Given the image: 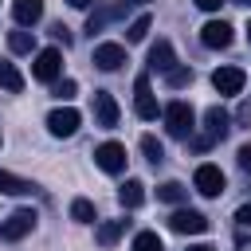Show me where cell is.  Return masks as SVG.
<instances>
[{
    "instance_id": "6da1fadb",
    "label": "cell",
    "mask_w": 251,
    "mask_h": 251,
    "mask_svg": "<svg viewBox=\"0 0 251 251\" xmlns=\"http://www.w3.org/2000/svg\"><path fill=\"white\" fill-rule=\"evenodd\" d=\"M161 114H165V129H169L173 137H180V141H188V137H192V129H196V114H192V106H188V102H180V98H176V102H169Z\"/></svg>"
},
{
    "instance_id": "7a4b0ae2",
    "label": "cell",
    "mask_w": 251,
    "mask_h": 251,
    "mask_svg": "<svg viewBox=\"0 0 251 251\" xmlns=\"http://www.w3.org/2000/svg\"><path fill=\"white\" fill-rule=\"evenodd\" d=\"M31 75L39 78V82H59V75H63V51L59 47H43L39 55H35V67H31Z\"/></svg>"
},
{
    "instance_id": "3957f363",
    "label": "cell",
    "mask_w": 251,
    "mask_h": 251,
    "mask_svg": "<svg viewBox=\"0 0 251 251\" xmlns=\"http://www.w3.org/2000/svg\"><path fill=\"white\" fill-rule=\"evenodd\" d=\"M192 184H196V192L200 196H224V188H227V176H224V169L220 165H200L196 169V176H192Z\"/></svg>"
},
{
    "instance_id": "277c9868",
    "label": "cell",
    "mask_w": 251,
    "mask_h": 251,
    "mask_svg": "<svg viewBox=\"0 0 251 251\" xmlns=\"http://www.w3.org/2000/svg\"><path fill=\"white\" fill-rule=\"evenodd\" d=\"M133 110H137L141 122H153L161 114V106L153 98V86H149V75H137V82H133Z\"/></svg>"
},
{
    "instance_id": "5b68a950",
    "label": "cell",
    "mask_w": 251,
    "mask_h": 251,
    "mask_svg": "<svg viewBox=\"0 0 251 251\" xmlns=\"http://www.w3.org/2000/svg\"><path fill=\"white\" fill-rule=\"evenodd\" d=\"M94 161H98L102 173H114V176H118V173H126V161H129V157H126V145H118V141H102V145L94 149Z\"/></svg>"
},
{
    "instance_id": "8992f818",
    "label": "cell",
    "mask_w": 251,
    "mask_h": 251,
    "mask_svg": "<svg viewBox=\"0 0 251 251\" xmlns=\"http://www.w3.org/2000/svg\"><path fill=\"white\" fill-rule=\"evenodd\" d=\"M78 126H82V114H78L75 106H59V110L47 114V129H51L55 137H71Z\"/></svg>"
},
{
    "instance_id": "52a82bcc",
    "label": "cell",
    "mask_w": 251,
    "mask_h": 251,
    "mask_svg": "<svg viewBox=\"0 0 251 251\" xmlns=\"http://www.w3.org/2000/svg\"><path fill=\"white\" fill-rule=\"evenodd\" d=\"M169 227H173L176 235H200V231H208V220H204L196 208H176V212L169 216Z\"/></svg>"
},
{
    "instance_id": "ba28073f",
    "label": "cell",
    "mask_w": 251,
    "mask_h": 251,
    "mask_svg": "<svg viewBox=\"0 0 251 251\" xmlns=\"http://www.w3.org/2000/svg\"><path fill=\"white\" fill-rule=\"evenodd\" d=\"M231 24L227 20H208L204 27H200V43L204 47H212V51H224V47H231Z\"/></svg>"
},
{
    "instance_id": "9c48e42d",
    "label": "cell",
    "mask_w": 251,
    "mask_h": 251,
    "mask_svg": "<svg viewBox=\"0 0 251 251\" xmlns=\"http://www.w3.org/2000/svg\"><path fill=\"white\" fill-rule=\"evenodd\" d=\"M31 227H35V212H31V208H16V212L0 224V239H24Z\"/></svg>"
},
{
    "instance_id": "30bf717a",
    "label": "cell",
    "mask_w": 251,
    "mask_h": 251,
    "mask_svg": "<svg viewBox=\"0 0 251 251\" xmlns=\"http://www.w3.org/2000/svg\"><path fill=\"white\" fill-rule=\"evenodd\" d=\"M227 133H231V118H227V110L208 106V110H204V137L216 145V141H224Z\"/></svg>"
},
{
    "instance_id": "8fae6325",
    "label": "cell",
    "mask_w": 251,
    "mask_h": 251,
    "mask_svg": "<svg viewBox=\"0 0 251 251\" xmlns=\"http://www.w3.org/2000/svg\"><path fill=\"white\" fill-rule=\"evenodd\" d=\"M94 122L102 129H114L118 126V102L110 90H94Z\"/></svg>"
},
{
    "instance_id": "7c38bea8",
    "label": "cell",
    "mask_w": 251,
    "mask_h": 251,
    "mask_svg": "<svg viewBox=\"0 0 251 251\" xmlns=\"http://www.w3.org/2000/svg\"><path fill=\"white\" fill-rule=\"evenodd\" d=\"M126 4H129V0H122V4H102V8H94V12L86 16V31L94 35V31H102V27L110 24V20H122V16H126Z\"/></svg>"
},
{
    "instance_id": "4fadbf2b",
    "label": "cell",
    "mask_w": 251,
    "mask_h": 251,
    "mask_svg": "<svg viewBox=\"0 0 251 251\" xmlns=\"http://www.w3.org/2000/svg\"><path fill=\"white\" fill-rule=\"evenodd\" d=\"M126 63V47L122 43H98L94 47V67L98 71H118Z\"/></svg>"
},
{
    "instance_id": "5bb4252c",
    "label": "cell",
    "mask_w": 251,
    "mask_h": 251,
    "mask_svg": "<svg viewBox=\"0 0 251 251\" xmlns=\"http://www.w3.org/2000/svg\"><path fill=\"white\" fill-rule=\"evenodd\" d=\"M173 67H176L173 43H169V39H157V43L149 47V71H157V75H169Z\"/></svg>"
},
{
    "instance_id": "9a60e30c",
    "label": "cell",
    "mask_w": 251,
    "mask_h": 251,
    "mask_svg": "<svg viewBox=\"0 0 251 251\" xmlns=\"http://www.w3.org/2000/svg\"><path fill=\"white\" fill-rule=\"evenodd\" d=\"M243 82H247V75H243L239 67H220V71L212 75V86H216L220 94H239Z\"/></svg>"
},
{
    "instance_id": "2e32d148",
    "label": "cell",
    "mask_w": 251,
    "mask_h": 251,
    "mask_svg": "<svg viewBox=\"0 0 251 251\" xmlns=\"http://www.w3.org/2000/svg\"><path fill=\"white\" fill-rule=\"evenodd\" d=\"M12 16L20 27H31L43 20V0H12Z\"/></svg>"
},
{
    "instance_id": "e0dca14e",
    "label": "cell",
    "mask_w": 251,
    "mask_h": 251,
    "mask_svg": "<svg viewBox=\"0 0 251 251\" xmlns=\"http://www.w3.org/2000/svg\"><path fill=\"white\" fill-rule=\"evenodd\" d=\"M126 224H129V220H102V224L94 227V243H98V247H114V243L126 235Z\"/></svg>"
},
{
    "instance_id": "ac0fdd59",
    "label": "cell",
    "mask_w": 251,
    "mask_h": 251,
    "mask_svg": "<svg viewBox=\"0 0 251 251\" xmlns=\"http://www.w3.org/2000/svg\"><path fill=\"white\" fill-rule=\"evenodd\" d=\"M35 188H39L35 180H24V176L0 169V192H4V196H27V192H35Z\"/></svg>"
},
{
    "instance_id": "d6986e66",
    "label": "cell",
    "mask_w": 251,
    "mask_h": 251,
    "mask_svg": "<svg viewBox=\"0 0 251 251\" xmlns=\"http://www.w3.org/2000/svg\"><path fill=\"white\" fill-rule=\"evenodd\" d=\"M118 200H122L126 208H141V204H145V184H141V180H126V184L118 188Z\"/></svg>"
},
{
    "instance_id": "ffe728a7",
    "label": "cell",
    "mask_w": 251,
    "mask_h": 251,
    "mask_svg": "<svg viewBox=\"0 0 251 251\" xmlns=\"http://www.w3.org/2000/svg\"><path fill=\"white\" fill-rule=\"evenodd\" d=\"M0 86H4L8 94H20V90H24V75H20L16 63H8V59H0Z\"/></svg>"
},
{
    "instance_id": "44dd1931",
    "label": "cell",
    "mask_w": 251,
    "mask_h": 251,
    "mask_svg": "<svg viewBox=\"0 0 251 251\" xmlns=\"http://www.w3.org/2000/svg\"><path fill=\"white\" fill-rule=\"evenodd\" d=\"M8 47H12L16 55H31V51H35V31H24V27L12 31V35H8Z\"/></svg>"
},
{
    "instance_id": "7402d4cb",
    "label": "cell",
    "mask_w": 251,
    "mask_h": 251,
    "mask_svg": "<svg viewBox=\"0 0 251 251\" xmlns=\"http://www.w3.org/2000/svg\"><path fill=\"white\" fill-rule=\"evenodd\" d=\"M149 24H153V16H149V12L133 16V24L126 27V43H141V39H145V31H149Z\"/></svg>"
},
{
    "instance_id": "603a6c76",
    "label": "cell",
    "mask_w": 251,
    "mask_h": 251,
    "mask_svg": "<svg viewBox=\"0 0 251 251\" xmlns=\"http://www.w3.org/2000/svg\"><path fill=\"white\" fill-rule=\"evenodd\" d=\"M188 196V188L180 184V180H165L161 188H157V200H165V204H180Z\"/></svg>"
},
{
    "instance_id": "cb8c5ba5",
    "label": "cell",
    "mask_w": 251,
    "mask_h": 251,
    "mask_svg": "<svg viewBox=\"0 0 251 251\" xmlns=\"http://www.w3.org/2000/svg\"><path fill=\"white\" fill-rule=\"evenodd\" d=\"M141 153H145V161H149V165H161V161H165V145H161L153 133H145V137H141Z\"/></svg>"
},
{
    "instance_id": "d4e9b609",
    "label": "cell",
    "mask_w": 251,
    "mask_h": 251,
    "mask_svg": "<svg viewBox=\"0 0 251 251\" xmlns=\"http://www.w3.org/2000/svg\"><path fill=\"white\" fill-rule=\"evenodd\" d=\"M133 251H165V243H161L157 231H137L133 235Z\"/></svg>"
},
{
    "instance_id": "484cf974",
    "label": "cell",
    "mask_w": 251,
    "mask_h": 251,
    "mask_svg": "<svg viewBox=\"0 0 251 251\" xmlns=\"http://www.w3.org/2000/svg\"><path fill=\"white\" fill-rule=\"evenodd\" d=\"M71 220H75V224H94V204L78 196V200L71 204Z\"/></svg>"
},
{
    "instance_id": "4316f807",
    "label": "cell",
    "mask_w": 251,
    "mask_h": 251,
    "mask_svg": "<svg viewBox=\"0 0 251 251\" xmlns=\"http://www.w3.org/2000/svg\"><path fill=\"white\" fill-rule=\"evenodd\" d=\"M165 82H169L173 90H180V86H188V82H192V67H173V71L165 75Z\"/></svg>"
},
{
    "instance_id": "83f0119b",
    "label": "cell",
    "mask_w": 251,
    "mask_h": 251,
    "mask_svg": "<svg viewBox=\"0 0 251 251\" xmlns=\"http://www.w3.org/2000/svg\"><path fill=\"white\" fill-rule=\"evenodd\" d=\"M51 94H55L59 102H71V98L78 94V82H75V78H59V82L51 86Z\"/></svg>"
},
{
    "instance_id": "f1b7e54d",
    "label": "cell",
    "mask_w": 251,
    "mask_h": 251,
    "mask_svg": "<svg viewBox=\"0 0 251 251\" xmlns=\"http://www.w3.org/2000/svg\"><path fill=\"white\" fill-rule=\"evenodd\" d=\"M51 35H55V39H59L63 47L71 43V27H67V24H51Z\"/></svg>"
},
{
    "instance_id": "f546056e",
    "label": "cell",
    "mask_w": 251,
    "mask_h": 251,
    "mask_svg": "<svg viewBox=\"0 0 251 251\" xmlns=\"http://www.w3.org/2000/svg\"><path fill=\"white\" fill-rule=\"evenodd\" d=\"M235 161H239V169H247V173H251V141H247V145H239Z\"/></svg>"
},
{
    "instance_id": "4dcf8cb0",
    "label": "cell",
    "mask_w": 251,
    "mask_h": 251,
    "mask_svg": "<svg viewBox=\"0 0 251 251\" xmlns=\"http://www.w3.org/2000/svg\"><path fill=\"white\" fill-rule=\"evenodd\" d=\"M235 220H239L243 227H251V204H239V212H235Z\"/></svg>"
},
{
    "instance_id": "1f68e13d",
    "label": "cell",
    "mask_w": 251,
    "mask_h": 251,
    "mask_svg": "<svg viewBox=\"0 0 251 251\" xmlns=\"http://www.w3.org/2000/svg\"><path fill=\"white\" fill-rule=\"evenodd\" d=\"M220 4L224 0H196V8H204V12H220Z\"/></svg>"
},
{
    "instance_id": "d6a6232c",
    "label": "cell",
    "mask_w": 251,
    "mask_h": 251,
    "mask_svg": "<svg viewBox=\"0 0 251 251\" xmlns=\"http://www.w3.org/2000/svg\"><path fill=\"white\" fill-rule=\"evenodd\" d=\"M239 122H251V102H243V106H239Z\"/></svg>"
},
{
    "instance_id": "836d02e7",
    "label": "cell",
    "mask_w": 251,
    "mask_h": 251,
    "mask_svg": "<svg viewBox=\"0 0 251 251\" xmlns=\"http://www.w3.org/2000/svg\"><path fill=\"white\" fill-rule=\"evenodd\" d=\"M67 4H71V8H90L94 0H67Z\"/></svg>"
},
{
    "instance_id": "e575fe53",
    "label": "cell",
    "mask_w": 251,
    "mask_h": 251,
    "mask_svg": "<svg viewBox=\"0 0 251 251\" xmlns=\"http://www.w3.org/2000/svg\"><path fill=\"white\" fill-rule=\"evenodd\" d=\"M188 251H216V247H208V243H196V247H188Z\"/></svg>"
},
{
    "instance_id": "d590c367",
    "label": "cell",
    "mask_w": 251,
    "mask_h": 251,
    "mask_svg": "<svg viewBox=\"0 0 251 251\" xmlns=\"http://www.w3.org/2000/svg\"><path fill=\"white\" fill-rule=\"evenodd\" d=\"M247 43H251V24H247Z\"/></svg>"
},
{
    "instance_id": "8d00e7d4",
    "label": "cell",
    "mask_w": 251,
    "mask_h": 251,
    "mask_svg": "<svg viewBox=\"0 0 251 251\" xmlns=\"http://www.w3.org/2000/svg\"><path fill=\"white\" fill-rule=\"evenodd\" d=\"M235 4H251V0H235Z\"/></svg>"
},
{
    "instance_id": "74e56055",
    "label": "cell",
    "mask_w": 251,
    "mask_h": 251,
    "mask_svg": "<svg viewBox=\"0 0 251 251\" xmlns=\"http://www.w3.org/2000/svg\"><path fill=\"white\" fill-rule=\"evenodd\" d=\"M129 4H133V0H129Z\"/></svg>"
}]
</instances>
